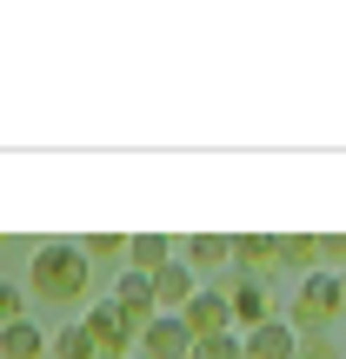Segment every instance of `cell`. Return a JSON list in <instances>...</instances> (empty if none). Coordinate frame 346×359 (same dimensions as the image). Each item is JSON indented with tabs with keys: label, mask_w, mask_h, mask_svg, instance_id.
<instances>
[{
	"label": "cell",
	"mask_w": 346,
	"mask_h": 359,
	"mask_svg": "<svg viewBox=\"0 0 346 359\" xmlns=\"http://www.w3.org/2000/svg\"><path fill=\"white\" fill-rule=\"evenodd\" d=\"M180 320H187V333H193V339L233 333V306H227V293H220V286H200V293L187 299V313H180Z\"/></svg>",
	"instance_id": "5b68a950"
},
{
	"label": "cell",
	"mask_w": 346,
	"mask_h": 359,
	"mask_svg": "<svg viewBox=\"0 0 346 359\" xmlns=\"http://www.w3.org/2000/svg\"><path fill=\"white\" fill-rule=\"evenodd\" d=\"M80 326L93 333V346H100V353H120V359H127L133 346H140V326L114 306V293H107V299H87V320H80Z\"/></svg>",
	"instance_id": "3957f363"
},
{
	"label": "cell",
	"mask_w": 346,
	"mask_h": 359,
	"mask_svg": "<svg viewBox=\"0 0 346 359\" xmlns=\"http://www.w3.org/2000/svg\"><path fill=\"white\" fill-rule=\"evenodd\" d=\"M240 339H246V359H300L293 320H267V326H253V333H240Z\"/></svg>",
	"instance_id": "52a82bcc"
},
{
	"label": "cell",
	"mask_w": 346,
	"mask_h": 359,
	"mask_svg": "<svg viewBox=\"0 0 346 359\" xmlns=\"http://www.w3.org/2000/svg\"><path fill=\"white\" fill-rule=\"evenodd\" d=\"M187 359H246V339L240 333H213V339H193Z\"/></svg>",
	"instance_id": "5bb4252c"
},
{
	"label": "cell",
	"mask_w": 346,
	"mask_h": 359,
	"mask_svg": "<svg viewBox=\"0 0 346 359\" xmlns=\"http://www.w3.org/2000/svg\"><path fill=\"white\" fill-rule=\"evenodd\" d=\"M300 359H340L326 333H300Z\"/></svg>",
	"instance_id": "d6986e66"
},
{
	"label": "cell",
	"mask_w": 346,
	"mask_h": 359,
	"mask_svg": "<svg viewBox=\"0 0 346 359\" xmlns=\"http://www.w3.org/2000/svg\"><path fill=\"white\" fill-rule=\"evenodd\" d=\"M0 359H47V333H40L34 320H13L7 333H0Z\"/></svg>",
	"instance_id": "8fae6325"
},
{
	"label": "cell",
	"mask_w": 346,
	"mask_h": 359,
	"mask_svg": "<svg viewBox=\"0 0 346 359\" xmlns=\"http://www.w3.org/2000/svg\"><path fill=\"white\" fill-rule=\"evenodd\" d=\"M114 306L120 313H127V320L133 326H140V333H147V326H154L160 320V299H154V273H120V280H114Z\"/></svg>",
	"instance_id": "277c9868"
},
{
	"label": "cell",
	"mask_w": 346,
	"mask_h": 359,
	"mask_svg": "<svg viewBox=\"0 0 346 359\" xmlns=\"http://www.w3.org/2000/svg\"><path fill=\"white\" fill-rule=\"evenodd\" d=\"M227 306H233V333H253V326H267V320H273L267 280H240V286L227 293Z\"/></svg>",
	"instance_id": "ba28073f"
},
{
	"label": "cell",
	"mask_w": 346,
	"mask_h": 359,
	"mask_svg": "<svg viewBox=\"0 0 346 359\" xmlns=\"http://www.w3.org/2000/svg\"><path fill=\"white\" fill-rule=\"evenodd\" d=\"M140 353H147V359H187V353H193L187 320H180V313H160V320L140 333Z\"/></svg>",
	"instance_id": "8992f818"
},
{
	"label": "cell",
	"mask_w": 346,
	"mask_h": 359,
	"mask_svg": "<svg viewBox=\"0 0 346 359\" xmlns=\"http://www.w3.org/2000/svg\"><path fill=\"white\" fill-rule=\"evenodd\" d=\"M313 259H320V240H307V233H286V240H280V266H286V273H300V280H307Z\"/></svg>",
	"instance_id": "4fadbf2b"
},
{
	"label": "cell",
	"mask_w": 346,
	"mask_h": 359,
	"mask_svg": "<svg viewBox=\"0 0 346 359\" xmlns=\"http://www.w3.org/2000/svg\"><path fill=\"white\" fill-rule=\"evenodd\" d=\"M187 253H193V266H227V259H233V240H220V233H193Z\"/></svg>",
	"instance_id": "9a60e30c"
},
{
	"label": "cell",
	"mask_w": 346,
	"mask_h": 359,
	"mask_svg": "<svg viewBox=\"0 0 346 359\" xmlns=\"http://www.w3.org/2000/svg\"><path fill=\"white\" fill-rule=\"evenodd\" d=\"M87 259H127V240H120V233H93V240H87Z\"/></svg>",
	"instance_id": "e0dca14e"
},
{
	"label": "cell",
	"mask_w": 346,
	"mask_h": 359,
	"mask_svg": "<svg viewBox=\"0 0 346 359\" xmlns=\"http://www.w3.org/2000/svg\"><path fill=\"white\" fill-rule=\"evenodd\" d=\"M346 313V273H307L293 299V333H326Z\"/></svg>",
	"instance_id": "7a4b0ae2"
},
{
	"label": "cell",
	"mask_w": 346,
	"mask_h": 359,
	"mask_svg": "<svg viewBox=\"0 0 346 359\" xmlns=\"http://www.w3.org/2000/svg\"><path fill=\"white\" fill-rule=\"evenodd\" d=\"M167 259H173V240H167V233H133V240H127V266L133 273H160Z\"/></svg>",
	"instance_id": "30bf717a"
},
{
	"label": "cell",
	"mask_w": 346,
	"mask_h": 359,
	"mask_svg": "<svg viewBox=\"0 0 346 359\" xmlns=\"http://www.w3.org/2000/svg\"><path fill=\"white\" fill-rule=\"evenodd\" d=\"M193 293H200V286H193V266H187V259H167V266L154 273V299H160V313H187Z\"/></svg>",
	"instance_id": "9c48e42d"
},
{
	"label": "cell",
	"mask_w": 346,
	"mask_h": 359,
	"mask_svg": "<svg viewBox=\"0 0 346 359\" xmlns=\"http://www.w3.org/2000/svg\"><path fill=\"white\" fill-rule=\"evenodd\" d=\"M53 359H100V346H93L87 326H67V333L53 339Z\"/></svg>",
	"instance_id": "2e32d148"
},
{
	"label": "cell",
	"mask_w": 346,
	"mask_h": 359,
	"mask_svg": "<svg viewBox=\"0 0 346 359\" xmlns=\"http://www.w3.org/2000/svg\"><path fill=\"white\" fill-rule=\"evenodd\" d=\"M233 259L240 266H280V240L273 233H246V240H233Z\"/></svg>",
	"instance_id": "7c38bea8"
},
{
	"label": "cell",
	"mask_w": 346,
	"mask_h": 359,
	"mask_svg": "<svg viewBox=\"0 0 346 359\" xmlns=\"http://www.w3.org/2000/svg\"><path fill=\"white\" fill-rule=\"evenodd\" d=\"M127 359H147V353H140V346H133V353H127Z\"/></svg>",
	"instance_id": "ffe728a7"
},
{
	"label": "cell",
	"mask_w": 346,
	"mask_h": 359,
	"mask_svg": "<svg viewBox=\"0 0 346 359\" xmlns=\"http://www.w3.org/2000/svg\"><path fill=\"white\" fill-rule=\"evenodd\" d=\"M13 320H27V313H20V286H13V280H0V333H7Z\"/></svg>",
	"instance_id": "ac0fdd59"
},
{
	"label": "cell",
	"mask_w": 346,
	"mask_h": 359,
	"mask_svg": "<svg viewBox=\"0 0 346 359\" xmlns=\"http://www.w3.org/2000/svg\"><path fill=\"white\" fill-rule=\"evenodd\" d=\"M87 246L74 240H47L34 246V293L40 299H87Z\"/></svg>",
	"instance_id": "6da1fadb"
}]
</instances>
